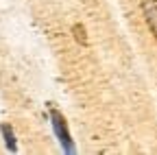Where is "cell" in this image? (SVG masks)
<instances>
[{"instance_id":"7a4b0ae2","label":"cell","mask_w":157,"mask_h":155,"mask_svg":"<svg viewBox=\"0 0 157 155\" xmlns=\"http://www.w3.org/2000/svg\"><path fill=\"white\" fill-rule=\"evenodd\" d=\"M142 13H144V20L148 31L153 33V40L157 42V0H142Z\"/></svg>"},{"instance_id":"6da1fadb","label":"cell","mask_w":157,"mask_h":155,"mask_svg":"<svg viewBox=\"0 0 157 155\" xmlns=\"http://www.w3.org/2000/svg\"><path fill=\"white\" fill-rule=\"evenodd\" d=\"M48 114H50L52 131H55V135H57V140L61 142V149H63L66 153H74L76 149H74V142H72V135H70V129H68V122H66V118H63V114L59 111L57 107H50Z\"/></svg>"},{"instance_id":"3957f363","label":"cell","mask_w":157,"mask_h":155,"mask_svg":"<svg viewBox=\"0 0 157 155\" xmlns=\"http://www.w3.org/2000/svg\"><path fill=\"white\" fill-rule=\"evenodd\" d=\"M0 133H2V138H5V144L9 151H15L17 144H15V135H13V129L9 125H0Z\"/></svg>"},{"instance_id":"277c9868","label":"cell","mask_w":157,"mask_h":155,"mask_svg":"<svg viewBox=\"0 0 157 155\" xmlns=\"http://www.w3.org/2000/svg\"><path fill=\"white\" fill-rule=\"evenodd\" d=\"M72 33H74V40L78 42V44H87V37H85V29H83V24H74L72 26Z\"/></svg>"}]
</instances>
